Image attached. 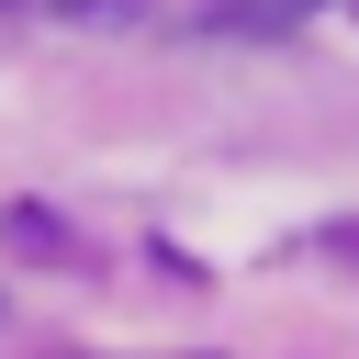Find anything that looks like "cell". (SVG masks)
Segmentation results:
<instances>
[{
	"label": "cell",
	"mask_w": 359,
	"mask_h": 359,
	"mask_svg": "<svg viewBox=\"0 0 359 359\" xmlns=\"http://www.w3.org/2000/svg\"><path fill=\"white\" fill-rule=\"evenodd\" d=\"M292 22H314V0H213L202 11V34H292Z\"/></svg>",
	"instance_id": "cell-1"
},
{
	"label": "cell",
	"mask_w": 359,
	"mask_h": 359,
	"mask_svg": "<svg viewBox=\"0 0 359 359\" xmlns=\"http://www.w3.org/2000/svg\"><path fill=\"white\" fill-rule=\"evenodd\" d=\"M34 11H67V22H146V0H34Z\"/></svg>",
	"instance_id": "cell-2"
}]
</instances>
